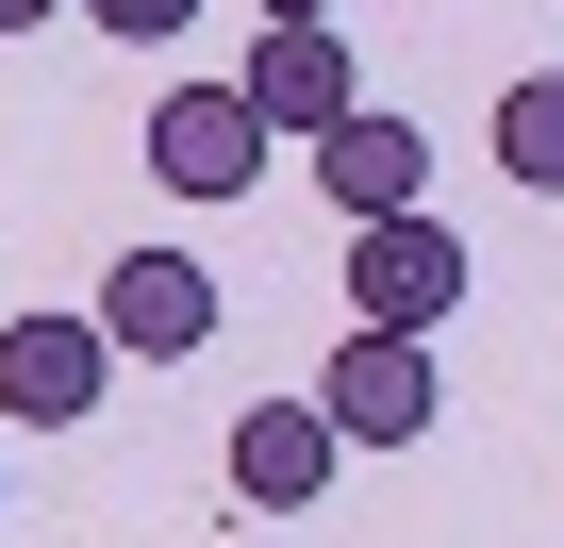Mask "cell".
Returning a JSON list of instances; mask_svg holds the SVG:
<instances>
[{
  "mask_svg": "<svg viewBox=\"0 0 564 548\" xmlns=\"http://www.w3.org/2000/svg\"><path fill=\"white\" fill-rule=\"evenodd\" d=\"M232 84H249V117H265L282 150H316V133H349V117H366V67H349V18H265Z\"/></svg>",
  "mask_w": 564,
  "mask_h": 548,
  "instance_id": "obj_1",
  "label": "cell"
},
{
  "mask_svg": "<svg viewBox=\"0 0 564 548\" xmlns=\"http://www.w3.org/2000/svg\"><path fill=\"white\" fill-rule=\"evenodd\" d=\"M448 300H465V233L432 200L349 233V333H448Z\"/></svg>",
  "mask_w": 564,
  "mask_h": 548,
  "instance_id": "obj_2",
  "label": "cell"
},
{
  "mask_svg": "<svg viewBox=\"0 0 564 548\" xmlns=\"http://www.w3.org/2000/svg\"><path fill=\"white\" fill-rule=\"evenodd\" d=\"M265 150H282V133L249 117V84H166L133 166H150L166 200H249V183H265Z\"/></svg>",
  "mask_w": 564,
  "mask_h": 548,
  "instance_id": "obj_3",
  "label": "cell"
},
{
  "mask_svg": "<svg viewBox=\"0 0 564 548\" xmlns=\"http://www.w3.org/2000/svg\"><path fill=\"white\" fill-rule=\"evenodd\" d=\"M117 366H133V350H117L100 316H0V416H18V432H84Z\"/></svg>",
  "mask_w": 564,
  "mask_h": 548,
  "instance_id": "obj_4",
  "label": "cell"
},
{
  "mask_svg": "<svg viewBox=\"0 0 564 548\" xmlns=\"http://www.w3.org/2000/svg\"><path fill=\"white\" fill-rule=\"evenodd\" d=\"M316 416H333L349 449H415V432L448 416V383H432V333H349V350H333V383H316Z\"/></svg>",
  "mask_w": 564,
  "mask_h": 548,
  "instance_id": "obj_5",
  "label": "cell"
},
{
  "mask_svg": "<svg viewBox=\"0 0 564 548\" xmlns=\"http://www.w3.org/2000/svg\"><path fill=\"white\" fill-rule=\"evenodd\" d=\"M100 333H117L133 366L216 350V266H199V249H117V266H100Z\"/></svg>",
  "mask_w": 564,
  "mask_h": 548,
  "instance_id": "obj_6",
  "label": "cell"
},
{
  "mask_svg": "<svg viewBox=\"0 0 564 548\" xmlns=\"http://www.w3.org/2000/svg\"><path fill=\"white\" fill-rule=\"evenodd\" d=\"M333 465H349V432H333L316 399H249V416H232V498H249V515H316Z\"/></svg>",
  "mask_w": 564,
  "mask_h": 548,
  "instance_id": "obj_7",
  "label": "cell"
},
{
  "mask_svg": "<svg viewBox=\"0 0 564 548\" xmlns=\"http://www.w3.org/2000/svg\"><path fill=\"white\" fill-rule=\"evenodd\" d=\"M316 183H333V200H349V233H366V216H415V200H432V133H415V117H382V100H366V117H349V133H316Z\"/></svg>",
  "mask_w": 564,
  "mask_h": 548,
  "instance_id": "obj_8",
  "label": "cell"
},
{
  "mask_svg": "<svg viewBox=\"0 0 564 548\" xmlns=\"http://www.w3.org/2000/svg\"><path fill=\"white\" fill-rule=\"evenodd\" d=\"M498 183H531V200H564V67H531V84H498Z\"/></svg>",
  "mask_w": 564,
  "mask_h": 548,
  "instance_id": "obj_9",
  "label": "cell"
},
{
  "mask_svg": "<svg viewBox=\"0 0 564 548\" xmlns=\"http://www.w3.org/2000/svg\"><path fill=\"white\" fill-rule=\"evenodd\" d=\"M183 18H199V0H84V34H117V51H166Z\"/></svg>",
  "mask_w": 564,
  "mask_h": 548,
  "instance_id": "obj_10",
  "label": "cell"
},
{
  "mask_svg": "<svg viewBox=\"0 0 564 548\" xmlns=\"http://www.w3.org/2000/svg\"><path fill=\"white\" fill-rule=\"evenodd\" d=\"M51 18H84V0H0V34H51Z\"/></svg>",
  "mask_w": 564,
  "mask_h": 548,
  "instance_id": "obj_11",
  "label": "cell"
},
{
  "mask_svg": "<svg viewBox=\"0 0 564 548\" xmlns=\"http://www.w3.org/2000/svg\"><path fill=\"white\" fill-rule=\"evenodd\" d=\"M249 18H333V0H249Z\"/></svg>",
  "mask_w": 564,
  "mask_h": 548,
  "instance_id": "obj_12",
  "label": "cell"
}]
</instances>
